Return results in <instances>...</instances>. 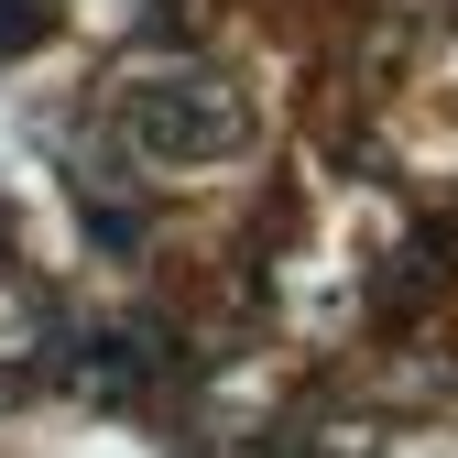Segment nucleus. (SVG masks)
Segmentation results:
<instances>
[{
	"label": "nucleus",
	"instance_id": "nucleus-1",
	"mask_svg": "<svg viewBox=\"0 0 458 458\" xmlns=\"http://www.w3.org/2000/svg\"><path fill=\"white\" fill-rule=\"evenodd\" d=\"M121 131H131L142 164H218L229 142H241V98H229L218 77H197V66H164V77H131Z\"/></svg>",
	"mask_w": 458,
	"mask_h": 458
},
{
	"label": "nucleus",
	"instance_id": "nucleus-2",
	"mask_svg": "<svg viewBox=\"0 0 458 458\" xmlns=\"http://www.w3.org/2000/svg\"><path fill=\"white\" fill-rule=\"evenodd\" d=\"M447 273H458V241H447V229H426V241H415V262H404V284L382 273V306H426Z\"/></svg>",
	"mask_w": 458,
	"mask_h": 458
},
{
	"label": "nucleus",
	"instance_id": "nucleus-3",
	"mask_svg": "<svg viewBox=\"0 0 458 458\" xmlns=\"http://www.w3.org/2000/svg\"><path fill=\"white\" fill-rule=\"evenodd\" d=\"M44 33V0H0V55H22Z\"/></svg>",
	"mask_w": 458,
	"mask_h": 458
}]
</instances>
